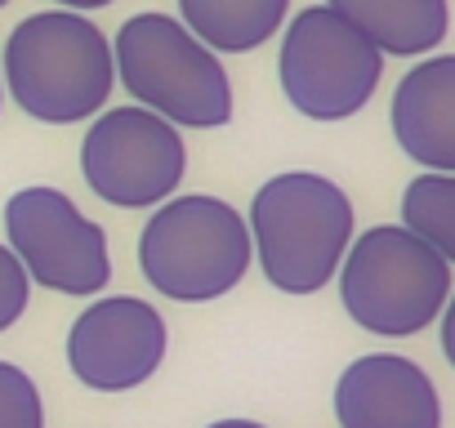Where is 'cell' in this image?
I'll list each match as a JSON object with an SVG mask.
<instances>
[{"label":"cell","mask_w":455,"mask_h":428,"mask_svg":"<svg viewBox=\"0 0 455 428\" xmlns=\"http://www.w3.org/2000/svg\"><path fill=\"white\" fill-rule=\"evenodd\" d=\"M5 81L28 116L72 125L108 103L116 85V59L90 19L76 10H50L14 28L5 45Z\"/></svg>","instance_id":"cell-1"},{"label":"cell","mask_w":455,"mask_h":428,"mask_svg":"<svg viewBox=\"0 0 455 428\" xmlns=\"http://www.w3.org/2000/svg\"><path fill=\"white\" fill-rule=\"evenodd\" d=\"M251 233L264 277L286 295H317L353 246V205L322 174H277L255 192Z\"/></svg>","instance_id":"cell-2"},{"label":"cell","mask_w":455,"mask_h":428,"mask_svg":"<svg viewBox=\"0 0 455 428\" xmlns=\"http://www.w3.org/2000/svg\"><path fill=\"white\" fill-rule=\"evenodd\" d=\"M125 90L170 125L214 130L233 116V85L210 45L170 14H139L112 45Z\"/></svg>","instance_id":"cell-3"},{"label":"cell","mask_w":455,"mask_h":428,"mask_svg":"<svg viewBox=\"0 0 455 428\" xmlns=\"http://www.w3.org/2000/svg\"><path fill=\"white\" fill-rule=\"evenodd\" d=\"M251 228L246 219L214 196L165 201L139 242L143 277L179 304H205L228 295L251 268Z\"/></svg>","instance_id":"cell-4"},{"label":"cell","mask_w":455,"mask_h":428,"mask_svg":"<svg viewBox=\"0 0 455 428\" xmlns=\"http://www.w3.org/2000/svg\"><path fill=\"white\" fill-rule=\"evenodd\" d=\"M339 295L362 330L388 339L419 335L446 308L451 264L411 228H371L344 250Z\"/></svg>","instance_id":"cell-5"},{"label":"cell","mask_w":455,"mask_h":428,"mask_svg":"<svg viewBox=\"0 0 455 428\" xmlns=\"http://www.w3.org/2000/svg\"><path fill=\"white\" fill-rule=\"evenodd\" d=\"M384 54L331 5L304 10L282 41V90L308 121H344L362 112L379 85Z\"/></svg>","instance_id":"cell-6"},{"label":"cell","mask_w":455,"mask_h":428,"mask_svg":"<svg viewBox=\"0 0 455 428\" xmlns=\"http://www.w3.org/2000/svg\"><path fill=\"white\" fill-rule=\"evenodd\" d=\"M188 152L179 139V125L148 107H112L103 112L85 143H81V170L85 183L121 210H143L165 201L183 178Z\"/></svg>","instance_id":"cell-7"},{"label":"cell","mask_w":455,"mask_h":428,"mask_svg":"<svg viewBox=\"0 0 455 428\" xmlns=\"http://www.w3.org/2000/svg\"><path fill=\"white\" fill-rule=\"evenodd\" d=\"M5 233L10 250L19 255L28 277H36V286H50L59 295H94L112 277L103 228L54 187L14 192L5 205Z\"/></svg>","instance_id":"cell-8"},{"label":"cell","mask_w":455,"mask_h":428,"mask_svg":"<svg viewBox=\"0 0 455 428\" xmlns=\"http://www.w3.org/2000/svg\"><path fill=\"white\" fill-rule=\"evenodd\" d=\"M165 357V321L152 304L116 295L85 308L68 335V366L99 392L139 388Z\"/></svg>","instance_id":"cell-9"},{"label":"cell","mask_w":455,"mask_h":428,"mask_svg":"<svg viewBox=\"0 0 455 428\" xmlns=\"http://www.w3.org/2000/svg\"><path fill=\"white\" fill-rule=\"evenodd\" d=\"M339 428H442L433 379L397 353L357 357L335 384Z\"/></svg>","instance_id":"cell-10"},{"label":"cell","mask_w":455,"mask_h":428,"mask_svg":"<svg viewBox=\"0 0 455 428\" xmlns=\"http://www.w3.org/2000/svg\"><path fill=\"white\" fill-rule=\"evenodd\" d=\"M393 139L411 161L455 174V54L424 59L393 94Z\"/></svg>","instance_id":"cell-11"},{"label":"cell","mask_w":455,"mask_h":428,"mask_svg":"<svg viewBox=\"0 0 455 428\" xmlns=\"http://www.w3.org/2000/svg\"><path fill=\"white\" fill-rule=\"evenodd\" d=\"M335 14H344L362 36L375 41L379 54H428L446 28V0H326Z\"/></svg>","instance_id":"cell-12"},{"label":"cell","mask_w":455,"mask_h":428,"mask_svg":"<svg viewBox=\"0 0 455 428\" xmlns=\"http://www.w3.org/2000/svg\"><path fill=\"white\" fill-rule=\"evenodd\" d=\"M291 0H179L183 28L210 50H259L286 23Z\"/></svg>","instance_id":"cell-13"},{"label":"cell","mask_w":455,"mask_h":428,"mask_svg":"<svg viewBox=\"0 0 455 428\" xmlns=\"http://www.w3.org/2000/svg\"><path fill=\"white\" fill-rule=\"evenodd\" d=\"M402 228H411L424 246H433L446 264H455V174H419L402 192Z\"/></svg>","instance_id":"cell-14"},{"label":"cell","mask_w":455,"mask_h":428,"mask_svg":"<svg viewBox=\"0 0 455 428\" xmlns=\"http://www.w3.org/2000/svg\"><path fill=\"white\" fill-rule=\"evenodd\" d=\"M0 428H45L36 384L10 361H0Z\"/></svg>","instance_id":"cell-15"},{"label":"cell","mask_w":455,"mask_h":428,"mask_svg":"<svg viewBox=\"0 0 455 428\" xmlns=\"http://www.w3.org/2000/svg\"><path fill=\"white\" fill-rule=\"evenodd\" d=\"M28 290H32L28 268L19 264L14 250L0 246V330H10V326L23 317V308H28Z\"/></svg>","instance_id":"cell-16"},{"label":"cell","mask_w":455,"mask_h":428,"mask_svg":"<svg viewBox=\"0 0 455 428\" xmlns=\"http://www.w3.org/2000/svg\"><path fill=\"white\" fill-rule=\"evenodd\" d=\"M442 353H446V361L455 366V295H451L446 317H442Z\"/></svg>","instance_id":"cell-17"},{"label":"cell","mask_w":455,"mask_h":428,"mask_svg":"<svg viewBox=\"0 0 455 428\" xmlns=\"http://www.w3.org/2000/svg\"><path fill=\"white\" fill-rule=\"evenodd\" d=\"M59 5H63V10H76V14H81V10H103V5H112V0H59Z\"/></svg>","instance_id":"cell-18"},{"label":"cell","mask_w":455,"mask_h":428,"mask_svg":"<svg viewBox=\"0 0 455 428\" xmlns=\"http://www.w3.org/2000/svg\"><path fill=\"white\" fill-rule=\"evenodd\" d=\"M210 428H264V424H251V419H219Z\"/></svg>","instance_id":"cell-19"},{"label":"cell","mask_w":455,"mask_h":428,"mask_svg":"<svg viewBox=\"0 0 455 428\" xmlns=\"http://www.w3.org/2000/svg\"><path fill=\"white\" fill-rule=\"evenodd\" d=\"M0 5H10V0H0Z\"/></svg>","instance_id":"cell-20"}]
</instances>
